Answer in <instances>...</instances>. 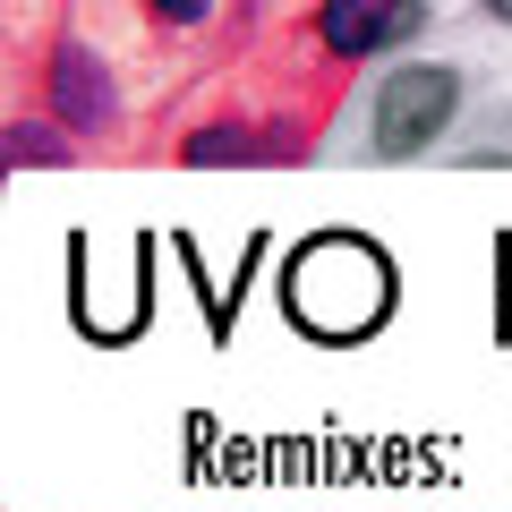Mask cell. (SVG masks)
Segmentation results:
<instances>
[{
	"instance_id": "1",
	"label": "cell",
	"mask_w": 512,
	"mask_h": 512,
	"mask_svg": "<svg viewBox=\"0 0 512 512\" xmlns=\"http://www.w3.org/2000/svg\"><path fill=\"white\" fill-rule=\"evenodd\" d=\"M282 291H291V316L308 333H367L384 316V299H393V274L359 239H316V248H299Z\"/></svg>"
},
{
	"instance_id": "2",
	"label": "cell",
	"mask_w": 512,
	"mask_h": 512,
	"mask_svg": "<svg viewBox=\"0 0 512 512\" xmlns=\"http://www.w3.org/2000/svg\"><path fill=\"white\" fill-rule=\"evenodd\" d=\"M461 111V77L453 69H393L376 94V154H419L444 137V120Z\"/></svg>"
},
{
	"instance_id": "3",
	"label": "cell",
	"mask_w": 512,
	"mask_h": 512,
	"mask_svg": "<svg viewBox=\"0 0 512 512\" xmlns=\"http://www.w3.org/2000/svg\"><path fill=\"white\" fill-rule=\"evenodd\" d=\"M43 94H52V120H69V128H111V111H120V86H111V69L86 52V43H60L52 52V69H43Z\"/></svg>"
},
{
	"instance_id": "4",
	"label": "cell",
	"mask_w": 512,
	"mask_h": 512,
	"mask_svg": "<svg viewBox=\"0 0 512 512\" xmlns=\"http://www.w3.org/2000/svg\"><path fill=\"white\" fill-rule=\"evenodd\" d=\"M410 26H419V0H325L316 35H325V52L359 60V52H393Z\"/></svg>"
},
{
	"instance_id": "5",
	"label": "cell",
	"mask_w": 512,
	"mask_h": 512,
	"mask_svg": "<svg viewBox=\"0 0 512 512\" xmlns=\"http://www.w3.org/2000/svg\"><path fill=\"white\" fill-rule=\"evenodd\" d=\"M239 154H256L248 128H205V137H188V163H239Z\"/></svg>"
},
{
	"instance_id": "6",
	"label": "cell",
	"mask_w": 512,
	"mask_h": 512,
	"mask_svg": "<svg viewBox=\"0 0 512 512\" xmlns=\"http://www.w3.org/2000/svg\"><path fill=\"white\" fill-rule=\"evenodd\" d=\"M60 137H35V128H9V163H60Z\"/></svg>"
},
{
	"instance_id": "7",
	"label": "cell",
	"mask_w": 512,
	"mask_h": 512,
	"mask_svg": "<svg viewBox=\"0 0 512 512\" xmlns=\"http://www.w3.org/2000/svg\"><path fill=\"white\" fill-rule=\"evenodd\" d=\"M146 9H154V18H163V26H197L205 9H214V0H146Z\"/></svg>"
},
{
	"instance_id": "8",
	"label": "cell",
	"mask_w": 512,
	"mask_h": 512,
	"mask_svg": "<svg viewBox=\"0 0 512 512\" xmlns=\"http://www.w3.org/2000/svg\"><path fill=\"white\" fill-rule=\"evenodd\" d=\"M487 9H495V18H504V26H512V0H487Z\"/></svg>"
}]
</instances>
